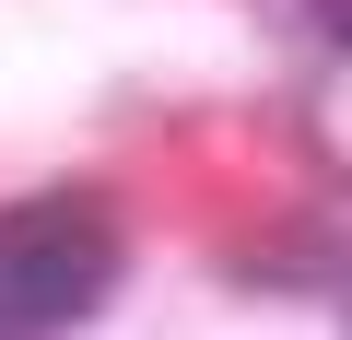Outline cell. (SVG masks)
I'll list each match as a JSON object with an SVG mask.
<instances>
[{
	"label": "cell",
	"instance_id": "6da1fadb",
	"mask_svg": "<svg viewBox=\"0 0 352 340\" xmlns=\"http://www.w3.org/2000/svg\"><path fill=\"white\" fill-rule=\"evenodd\" d=\"M118 282V212L94 188H47L0 223V328H71Z\"/></svg>",
	"mask_w": 352,
	"mask_h": 340
},
{
	"label": "cell",
	"instance_id": "7a4b0ae2",
	"mask_svg": "<svg viewBox=\"0 0 352 340\" xmlns=\"http://www.w3.org/2000/svg\"><path fill=\"white\" fill-rule=\"evenodd\" d=\"M305 24H317V36H329V47L352 59V0H305Z\"/></svg>",
	"mask_w": 352,
	"mask_h": 340
}]
</instances>
